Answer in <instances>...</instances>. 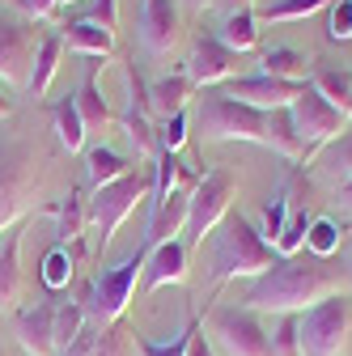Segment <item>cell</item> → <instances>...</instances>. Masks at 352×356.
Masks as SVG:
<instances>
[{
	"mask_svg": "<svg viewBox=\"0 0 352 356\" xmlns=\"http://www.w3.org/2000/svg\"><path fill=\"white\" fill-rule=\"evenodd\" d=\"M314 165H319V174L327 178V183H352V123L339 131V136L331 140V145H323L319 153H314Z\"/></svg>",
	"mask_w": 352,
	"mask_h": 356,
	"instance_id": "cell-25",
	"label": "cell"
},
{
	"mask_svg": "<svg viewBox=\"0 0 352 356\" xmlns=\"http://www.w3.org/2000/svg\"><path fill=\"white\" fill-rule=\"evenodd\" d=\"M13 115H17V102L9 98V89H5V85H0V123H9Z\"/></svg>",
	"mask_w": 352,
	"mask_h": 356,
	"instance_id": "cell-49",
	"label": "cell"
},
{
	"mask_svg": "<svg viewBox=\"0 0 352 356\" xmlns=\"http://www.w3.org/2000/svg\"><path fill=\"white\" fill-rule=\"evenodd\" d=\"M77 115H81V123H85V131H102L106 123H115V115H111V106H106V98L98 94V85H94V72L81 81V89H77Z\"/></svg>",
	"mask_w": 352,
	"mask_h": 356,
	"instance_id": "cell-31",
	"label": "cell"
},
{
	"mask_svg": "<svg viewBox=\"0 0 352 356\" xmlns=\"http://www.w3.org/2000/svg\"><path fill=\"white\" fill-rule=\"evenodd\" d=\"M72 5H81V0H60V9H72Z\"/></svg>",
	"mask_w": 352,
	"mask_h": 356,
	"instance_id": "cell-51",
	"label": "cell"
},
{
	"mask_svg": "<svg viewBox=\"0 0 352 356\" xmlns=\"http://www.w3.org/2000/svg\"><path fill=\"white\" fill-rule=\"evenodd\" d=\"M234 200H238V178H234L230 170H221V165H216V170H204L200 187L191 191L187 225H183L187 242H191V246H204V238L234 212Z\"/></svg>",
	"mask_w": 352,
	"mask_h": 356,
	"instance_id": "cell-9",
	"label": "cell"
},
{
	"mask_svg": "<svg viewBox=\"0 0 352 356\" xmlns=\"http://www.w3.org/2000/svg\"><path fill=\"white\" fill-rule=\"evenodd\" d=\"M127 170H136L131 161H123L115 149H106V145H94V149H85V178H90V187L98 191V187H106V183H115V178H123Z\"/></svg>",
	"mask_w": 352,
	"mask_h": 356,
	"instance_id": "cell-28",
	"label": "cell"
},
{
	"mask_svg": "<svg viewBox=\"0 0 352 356\" xmlns=\"http://www.w3.org/2000/svg\"><path fill=\"white\" fill-rule=\"evenodd\" d=\"M276 246L263 242V234L250 225L242 212H230L221 225L212 229V284H225V280H255L263 276L268 267L276 263Z\"/></svg>",
	"mask_w": 352,
	"mask_h": 356,
	"instance_id": "cell-3",
	"label": "cell"
},
{
	"mask_svg": "<svg viewBox=\"0 0 352 356\" xmlns=\"http://www.w3.org/2000/svg\"><path fill=\"white\" fill-rule=\"evenodd\" d=\"M339 293V272L331 259H314L310 250L305 254H289L276 259L263 276H255L246 284L242 305L255 309V314H301V309L319 305L323 297Z\"/></svg>",
	"mask_w": 352,
	"mask_h": 356,
	"instance_id": "cell-1",
	"label": "cell"
},
{
	"mask_svg": "<svg viewBox=\"0 0 352 356\" xmlns=\"http://www.w3.org/2000/svg\"><path fill=\"white\" fill-rule=\"evenodd\" d=\"M195 102V85L187 72H170V76H157L149 85V119L153 123H166L174 115H187V106Z\"/></svg>",
	"mask_w": 352,
	"mask_h": 356,
	"instance_id": "cell-18",
	"label": "cell"
},
{
	"mask_svg": "<svg viewBox=\"0 0 352 356\" xmlns=\"http://www.w3.org/2000/svg\"><path fill=\"white\" fill-rule=\"evenodd\" d=\"M13 5H17L30 22H38V17H51V13L60 9V0H13Z\"/></svg>",
	"mask_w": 352,
	"mask_h": 356,
	"instance_id": "cell-46",
	"label": "cell"
},
{
	"mask_svg": "<svg viewBox=\"0 0 352 356\" xmlns=\"http://www.w3.org/2000/svg\"><path fill=\"white\" fill-rule=\"evenodd\" d=\"M183 352H187V331H179L174 339H161V343L136 335V356H183Z\"/></svg>",
	"mask_w": 352,
	"mask_h": 356,
	"instance_id": "cell-42",
	"label": "cell"
},
{
	"mask_svg": "<svg viewBox=\"0 0 352 356\" xmlns=\"http://www.w3.org/2000/svg\"><path fill=\"white\" fill-rule=\"evenodd\" d=\"M272 356H301V343H297V314H280V318H276Z\"/></svg>",
	"mask_w": 352,
	"mask_h": 356,
	"instance_id": "cell-39",
	"label": "cell"
},
{
	"mask_svg": "<svg viewBox=\"0 0 352 356\" xmlns=\"http://www.w3.org/2000/svg\"><path fill=\"white\" fill-rule=\"evenodd\" d=\"M81 259H85V238H81V242H72V246L56 242V246L47 250V259H42V284H47L51 293L68 289V284H72V276H77V263H81Z\"/></svg>",
	"mask_w": 352,
	"mask_h": 356,
	"instance_id": "cell-26",
	"label": "cell"
},
{
	"mask_svg": "<svg viewBox=\"0 0 352 356\" xmlns=\"http://www.w3.org/2000/svg\"><path fill=\"white\" fill-rule=\"evenodd\" d=\"M94 356H136V331H131L123 318L98 327V348Z\"/></svg>",
	"mask_w": 352,
	"mask_h": 356,
	"instance_id": "cell-35",
	"label": "cell"
},
{
	"mask_svg": "<svg viewBox=\"0 0 352 356\" xmlns=\"http://www.w3.org/2000/svg\"><path fill=\"white\" fill-rule=\"evenodd\" d=\"M94 348H98V327L90 323V327H85V331H81L64 352H56V356H94Z\"/></svg>",
	"mask_w": 352,
	"mask_h": 356,
	"instance_id": "cell-44",
	"label": "cell"
},
{
	"mask_svg": "<svg viewBox=\"0 0 352 356\" xmlns=\"http://www.w3.org/2000/svg\"><path fill=\"white\" fill-rule=\"evenodd\" d=\"M327 34L331 42H352V0H331L327 5Z\"/></svg>",
	"mask_w": 352,
	"mask_h": 356,
	"instance_id": "cell-40",
	"label": "cell"
},
{
	"mask_svg": "<svg viewBox=\"0 0 352 356\" xmlns=\"http://www.w3.org/2000/svg\"><path fill=\"white\" fill-rule=\"evenodd\" d=\"M348 276H352V246H348Z\"/></svg>",
	"mask_w": 352,
	"mask_h": 356,
	"instance_id": "cell-52",
	"label": "cell"
},
{
	"mask_svg": "<svg viewBox=\"0 0 352 356\" xmlns=\"http://www.w3.org/2000/svg\"><path fill=\"white\" fill-rule=\"evenodd\" d=\"M141 272H145V250H131V254H123L115 267L94 272V280L85 284V293H81V305H85V314H90L94 327L119 323V318L127 314Z\"/></svg>",
	"mask_w": 352,
	"mask_h": 356,
	"instance_id": "cell-5",
	"label": "cell"
},
{
	"mask_svg": "<svg viewBox=\"0 0 352 356\" xmlns=\"http://www.w3.org/2000/svg\"><path fill=\"white\" fill-rule=\"evenodd\" d=\"M81 17H85V22H98L102 30L115 34V26H119V0H90Z\"/></svg>",
	"mask_w": 352,
	"mask_h": 356,
	"instance_id": "cell-43",
	"label": "cell"
},
{
	"mask_svg": "<svg viewBox=\"0 0 352 356\" xmlns=\"http://www.w3.org/2000/svg\"><path fill=\"white\" fill-rule=\"evenodd\" d=\"M183 72L191 76L195 89H204V94H208L212 85L234 81V72H238V56H234L216 34H200V38L191 42V56H187V68H183Z\"/></svg>",
	"mask_w": 352,
	"mask_h": 356,
	"instance_id": "cell-14",
	"label": "cell"
},
{
	"mask_svg": "<svg viewBox=\"0 0 352 356\" xmlns=\"http://www.w3.org/2000/svg\"><path fill=\"white\" fill-rule=\"evenodd\" d=\"M289 119H293V127H297V140H301V157H314L323 145H331L339 131L352 123L348 115H339L319 89L305 81L301 85V94L293 98V106H289Z\"/></svg>",
	"mask_w": 352,
	"mask_h": 356,
	"instance_id": "cell-10",
	"label": "cell"
},
{
	"mask_svg": "<svg viewBox=\"0 0 352 356\" xmlns=\"http://www.w3.org/2000/svg\"><path fill=\"white\" fill-rule=\"evenodd\" d=\"M183 356H216L212 343H208V335H204V327H200L195 318L187 323V352H183Z\"/></svg>",
	"mask_w": 352,
	"mask_h": 356,
	"instance_id": "cell-45",
	"label": "cell"
},
{
	"mask_svg": "<svg viewBox=\"0 0 352 356\" xmlns=\"http://www.w3.org/2000/svg\"><path fill=\"white\" fill-rule=\"evenodd\" d=\"M183 5H191V9H208L212 0H183Z\"/></svg>",
	"mask_w": 352,
	"mask_h": 356,
	"instance_id": "cell-50",
	"label": "cell"
},
{
	"mask_svg": "<svg viewBox=\"0 0 352 356\" xmlns=\"http://www.w3.org/2000/svg\"><path fill=\"white\" fill-rule=\"evenodd\" d=\"M352 335V297L331 293L319 305L297 314V343L301 356H344Z\"/></svg>",
	"mask_w": 352,
	"mask_h": 356,
	"instance_id": "cell-7",
	"label": "cell"
},
{
	"mask_svg": "<svg viewBox=\"0 0 352 356\" xmlns=\"http://www.w3.org/2000/svg\"><path fill=\"white\" fill-rule=\"evenodd\" d=\"M216 9H221V17H230V13H246V9H255V0H212Z\"/></svg>",
	"mask_w": 352,
	"mask_h": 356,
	"instance_id": "cell-48",
	"label": "cell"
},
{
	"mask_svg": "<svg viewBox=\"0 0 352 356\" xmlns=\"http://www.w3.org/2000/svg\"><path fill=\"white\" fill-rule=\"evenodd\" d=\"M149 187H153V165H136L123 178H115V183L90 191V229H94L102 250L111 246V238L119 234L123 220L136 212V204L149 195Z\"/></svg>",
	"mask_w": 352,
	"mask_h": 356,
	"instance_id": "cell-6",
	"label": "cell"
},
{
	"mask_svg": "<svg viewBox=\"0 0 352 356\" xmlns=\"http://www.w3.org/2000/svg\"><path fill=\"white\" fill-rule=\"evenodd\" d=\"M123 85H127V111L119 115V127L127 131L136 157L145 165H153V157H157V123L149 119V85L141 81L136 64H123Z\"/></svg>",
	"mask_w": 352,
	"mask_h": 356,
	"instance_id": "cell-11",
	"label": "cell"
},
{
	"mask_svg": "<svg viewBox=\"0 0 352 356\" xmlns=\"http://www.w3.org/2000/svg\"><path fill=\"white\" fill-rule=\"evenodd\" d=\"M47 149H42L34 119H17L0 131V234L22 225V216L38 204L47 183Z\"/></svg>",
	"mask_w": 352,
	"mask_h": 356,
	"instance_id": "cell-2",
	"label": "cell"
},
{
	"mask_svg": "<svg viewBox=\"0 0 352 356\" xmlns=\"http://www.w3.org/2000/svg\"><path fill=\"white\" fill-rule=\"evenodd\" d=\"M17 343L26 356H56V301H34L17 309Z\"/></svg>",
	"mask_w": 352,
	"mask_h": 356,
	"instance_id": "cell-17",
	"label": "cell"
},
{
	"mask_svg": "<svg viewBox=\"0 0 352 356\" xmlns=\"http://www.w3.org/2000/svg\"><path fill=\"white\" fill-rule=\"evenodd\" d=\"M208 343L221 356H272V331L263 327V314L246 305H212Z\"/></svg>",
	"mask_w": 352,
	"mask_h": 356,
	"instance_id": "cell-8",
	"label": "cell"
},
{
	"mask_svg": "<svg viewBox=\"0 0 352 356\" xmlns=\"http://www.w3.org/2000/svg\"><path fill=\"white\" fill-rule=\"evenodd\" d=\"M259 64H263L259 72H268V76H276V81H293V85H305V81H310V60H305L301 51H293V47H272V51H263Z\"/></svg>",
	"mask_w": 352,
	"mask_h": 356,
	"instance_id": "cell-30",
	"label": "cell"
},
{
	"mask_svg": "<svg viewBox=\"0 0 352 356\" xmlns=\"http://www.w3.org/2000/svg\"><path fill=\"white\" fill-rule=\"evenodd\" d=\"M60 38H64V47H68V51L90 56V60H106V56L115 51V34L102 30L98 22H85V17L68 22V26L60 30Z\"/></svg>",
	"mask_w": 352,
	"mask_h": 356,
	"instance_id": "cell-21",
	"label": "cell"
},
{
	"mask_svg": "<svg viewBox=\"0 0 352 356\" xmlns=\"http://www.w3.org/2000/svg\"><path fill=\"white\" fill-rule=\"evenodd\" d=\"M335 212H339L344 220H352V183H339V187H335Z\"/></svg>",
	"mask_w": 352,
	"mask_h": 356,
	"instance_id": "cell-47",
	"label": "cell"
},
{
	"mask_svg": "<svg viewBox=\"0 0 352 356\" xmlns=\"http://www.w3.org/2000/svg\"><path fill=\"white\" fill-rule=\"evenodd\" d=\"M26 293V272H22V225L5 234V246H0V314L17 309Z\"/></svg>",
	"mask_w": 352,
	"mask_h": 356,
	"instance_id": "cell-20",
	"label": "cell"
},
{
	"mask_svg": "<svg viewBox=\"0 0 352 356\" xmlns=\"http://www.w3.org/2000/svg\"><path fill=\"white\" fill-rule=\"evenodd\" d=\"M34 30L26 17L0 13V81L9 85H26L30 68H34Z\"/></svg>",
	"mask_w": 352,
	"mask_h": 356,
	"instance_id": "cell-12",
	"label": "cell"
},
{
	"mask_svg": "<svg viewBox=\"0 0 352 356\" xmlns=\"http://www.w3.org/2000/svg\"><path fill=\"white\" fill-rule=\"evenodd\" d=\"M60 60H64V38L60 30L47 34V38H38V51H34V68H30V81H26V94L30 98H42L51 89L56 72H60Z\"/></svg>",
	"mask_w": 352,
	"mask_h": 356,
	"instance_id": "cell-22",
	"label": "cell"
},
{
	"mask_svg": "<svg viewBox=\"0 0 352 356\" xmlns=\"http://www.w3.org/2000/svg\"><path fill=\"white\" fill-rule=\"evenodd\" d=\"M187 208H191V191H187V187H179L166 204H157V208L149 212L145 250H153V246H161V242H174V238H179L183 225H187Z\"/></svg>",
	"mask_w": 352,
	"mask_h": 356,
	"instance_id": "cell-19",
	"label": "cell"
},
{
	"mask_svg": "<svg viewBox=\"0 0 352 356\" xmlns=\"http://www.w3.org/2000/svg\"><path fill=\"white\" fill-rule=\"evenodd\" d=\"M310 85L319 94L352 119V68H331V64H310Z\"/></svg>",
	"mask_w": 352,
	"mask_h": 356,
	"instance_id": "cell-23",
	"label": "cell"
},
{
	"mask_svg": "<svg viewBox=\"0 0 352 356\" xmlns=\"http://www.w3.org/2000/svg\"><path fill=\"white\" fill-rule=\"evenodd\" d=\"M305 250H310L314 259H331L339 250V225L331 216H314L310 229H305Z\"/></svg>",
	"mask_w": 352,
	"mask_h": 356,
	"instance_id": "cell-36",
	"label": "cell"
},
{
	"mask_svg": "<svg viewBox=\"0 0 352 356\" xmlns=\"http://www.w3.org/2000/svg\"><path fill=\"white\" fill-rule=\"evenodd\" d=\"M221 94L242 102V106H255V111H285L293 106V98L301 94V85L293 81H276L268 72H255V76H234L221 85Z\"/></svg>",
	"mask_w": 352,
	"mask_h": 356,
	"instance_id": "cell-15",
	"label": "cell"
},
{
	"mask_svg": "<svg viewBox=\"0 0 352 356\" xmlns=\"http://www.w3.org/2000/svg\"><path fill=\"white\" fill-rule=\"evenodd\" d=\"M85 229H90V200H85L81 187H72V191L60 200V208H56V238H60L64 246H72V242L85 238Z\"/></svg>",
	"mask_w": 352,
	"mask_h": 356,
	"instance_id": "cell-24",
	"label": "cell"
},
{
	"mask_svg": "<svg viewBox=\"0 0 352 356\" xmlns=\"http://www.w3.org/2000/svg\"><path fill=\"white\" fill-rule=\"evenodd\" d=\"M268 149L289 157V161H301V140H297V127L289 119V106L285 111H268Z\"/></svg>",
	"mask_w": 352,
	"mask_h": 356,
	"instance_id": "cell-32",
	"label": "cell"
},
{
	"mask_svg": "<svg viewBox=\"0 0 352 356\" xmlns=\"http://www.w3.org/2000/svg\"><path fill=\"white\" fill-rule=\"evenodd\" d=\"M51 123H56V140H60V149H68V153H85V123H81V115H77V98L72 94H64L60 102H51Z\"/></svg>",
	"mask_w": 352,
	"mask_h": 356,
	"instance_id": "cell-27",
	"label": "cell"
},
{
	"mask_svg": "<svg viewBox=\"0 0 352 356\" xmlns=\"http://www.w3.org/2000/svg\"><path fill=\"white\" fill-rule=\"evenodd\" d=\"M0 356H5V343H0Z\"/></svg>",
	"mask_w": 352,
	"mask_h": 356,
	"instance_id": "cell-53",
	"label": "cell"
},
{
	"mask_svg": "<svg viewBox=\"0 0 352 356\" xmlns=\"http://www.w3.org/2000/svg\"><path fill=\"white\" fill-rule=\"evenodd\" d=\"M195 136L200 140H246V145H268V111L242 106L225 98L221 89L195 98Z\"/></svg>",
	"mask_w": 352,
	"mask_h": 356,
	"instance_id": "cell-4",
	"label": "cell"
},
{
	"mask_svg": "<svg viewBox=\"0 0 352 356\" xmlns=\"http://www.w3.org/2000/svg\"><path fill=\"white\" fill-rule=\"evenodd\" d=\"M183 17L174 0H141V51L149 60H166L179 47Z\"/></svg>",
	"mask_w": 352,
	"mask_h": 356,
	"instance_id": "cell-13",
	"label": "cell"
},
{
	"mask_svg": "<svg viewBox=\"0 0 352 356\" xmlns=\"http://www.w3.org/2000/svg\"><path fill=\"white\" fill-rule=\"evenodd\" d=\"M187 259H191V254H187V242H183V238L145 250V272H141L145 293H157V289H166V284H183L187 272H191Z\"/></svg>",
	"mask_w": 352,
	"mask_h": 356,
	"instance_id": "cell-16",
	"label": "cell"
},
{
	"mask_svg": "<svg viewBox=\"0 0 352 356\" xmlns=\"http://www.w3.org/2000/svg\"><path fill=\"white\" fill-rule=\"evenodd\" d=\"M216 38H221L225 47L234 51V56H242V51H255V47H259V17H255V9L221 17V30H216Z\"/></svg>",
	"mask_w": 352,
	"mask_h": 356,
	"instance_id": "cell-29",
	"label": "cell"
},
{
	"mask_svg": "<svg viewBox=\"0 0 352 356\" xmlns=\"http://www.w3.org/2000/svg\"><path fill=\"white\" fill-rule=\"evenodd\" d=\"M85 327H90V314L81 301H56V352H64Z\"/></svg>",
	"mask_w": 352,
	"mask_h": 356,
	"instance_id": "cell-34",
	"label": "cell"
},
{
	"mask_svg": "<svg viewBox=\"0 0 352 356\" xmlns=\"http://www.w3.org/2000/svg\"><path fill=\"white\" fill-rule=\"evenodd\" d=\"M289 212H293V200H289V191H280V195H272L268 204H263V229H259V234H263V242H268V246H276V242H280Z\"/></svg>",
	"mask_w": 352,
	"mask_h": 356,
	"instance_id": "cell-38",
	"label": "cell"
},
{
	"mask_svg": "<svg viewBox=\"0 0 352 356\" xmlns=\"http://www.w3.org/2000/svg\"><path fill=\"white\" fill-rule=\"evenodd\" d=\"M310 220H314L310 212L293 204V212H289V220H285V234H280V242H276V254H280V259H289V254H301V246H305V229H310Z\"/></svg>",
	"mask_w": 352,
	"mask_h": 356,
	"instance_id": "cell-37",
	"label": "cell"
},
{
	"mask_svg": "<svg viewBox=\"0 0 352 356\" xmlns=\"http://www.w3.org/2000/svg\"><path fill=\"white\" fill-rule=\"evenodd\" d=\"M22 356H26V352H22Z\"/></svg>",
	"mask_w": 352,
	"mask_h": 356,
	"instance_id": "cell-54",
	"label": "cell"
},
{
	"mask_svg": "<svg viewBox=\"0 0 352 356\" xmlns=\"http://www.w3.org/2000/svg\"><path fill=\"white\" fill-rule=\"evenodd\" d=\"M183 145H187V115L157 123V153H179Z\"/></svg>",
	"mask_w": 352,
	"mask_h": 356,
	"instance_id": "cell-41",
	"label": "cell"
},
{
	"mask_svg": "<svg viewBox=\"0 0 352 356\" xmlns=\"http://www.w3.org/2000/svg\"><path fill=\"white\" fill-rule=\"evenodd\" d=\"M331 0H272V5H263L255 9L259 22H268V26H280V22H301V17H314L319 9H327Z\"/></svg>",
	"mask_w": 352,
	"mask_h": 356,
	"instance_id": "cell-33",
	"label": "cell"
}]
</instances>
